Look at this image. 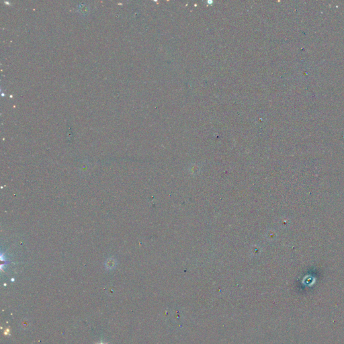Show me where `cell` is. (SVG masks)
Returning <instances> with one entry per match:
<instances>
[{
	"label": "cell",
	"instance_id": "cell-1",
	"mask_svg": "<svg viewBox=\"0 0 344 344\" xmlns=\"http://www.w3.org/2000/svg\"><path fill=\"white\" fill-rule=\"evenodd\" d=\"M98 344H106V343H98Z\"/></svg>",
	"mask_w": 344,
	"mask_h": 344
}]
</instances>
